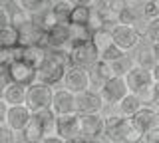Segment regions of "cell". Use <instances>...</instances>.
I'll return each instance as SVG.
<instances>
[{"instance_id": "obj_1", "label": "cell", "mask_w": 159, "mask_h": 143, "mask_svg": "<svg viewBox=\"0 0 159 143\" xmlns=\"http://www.w3.org/2000/svg\"><path fill=\"white\" fill-rule=\"evenodd\" d=\"M70 66L68 52L64 50H46V58L36 70V82L46 83V86H56L62 82L64 72Z\"/></svg>"}, {"instance_id": "obj_2", "label": "cell", "mask_w": 159, "mask_h": 143, "mask_svg": "<svg viewBox=\"0 0 159 143\" xmlns=\"http://www.w3.org/2000/svg\"><path fill=\"white\" fill-rule=\"evenodd\" d=\"M103 139L107 143H137L141 135L131 127L127 117L116 111L103 117Z\"/></svg>"}, {"instance_id": "obj_3", "label": "cell", "mask_w": 159, "mask_h": 143, "mask_svg": "<svg viewBox=\"0 0 159 143\" xmlns=\"http://www.w3.org/2000/svg\"><path fill=\"white\" fill-rule=\"evenodd\" d=\"M52 92L54 87L46 86V83H40V82L30 83L26 92H24L22 105H26V109L30 113H38L40 109H46V107L52 105Z\"/></svg>"}, {"instance_id": "obj_4", "label": "cell", "mask_w": 159, "mask_h": 143, "mask_svg": "<svg viewBox=\"0 0 159 143\" xmlns=\"http://www.w3.org/2000/svg\"><path fill=\"white\" fill-rule=\"evenodd\" d=\"M127 119H129L133 129H135L139 135H143V133L159 127V111H157L155 105H141L131 117H127Z\"/></svg>"}, {"instance_id": "obj_5", "label": "cell", "mask_w": 159, "mask_h": 143, "mask_svg": "<svg viewBox=\"0 0 159 143\" xmlns=\"http://www.w3.org/2000/svg\"><path fill=\"white\" fill-rule=\"evenodd\" d=\"M78 131L82 141H93L103 137V115L102 113L78 115Z\"/></svg>"}, {"instance_id": "obj_6", "label": "cell", "mask_w": 159, "mask_h": 143, "mask_svg": "<svg viewBox=\"0 0 159 143\" xmlns=\"http://www.w3.org/2000/svg\"><path fill=\"white\" fill-rule=\"evenodd\" d=\"M106 103L102 101L99 93L96 90H84L74 93V111L78 115H88V113H102Z\"/></svg>"}, {"instance_id": "obj_7", "label": "cell", "mask_w": 159, "mask_h": 143, "mask_svg": "<svg viewBox=\"0 0 159 143\" xmlns=\"http://www.w3.org/2000/svg\"><path fill=\"white\" fill-rule=\"evenodd\" d=\"M98 60L99 58H98V52H96V48H93L92 40L76 44V46H72L68 50V62L72 64V66H80V68H86L88 70V68Z\"/></svg>"}, {"instance_id": "obj_8", "label": "cell", "mask_w": 159, "mask_h": 143, "mask_svg": "<svg viewBox=\"0 0 159 143\" xmlns=\"http://www.w3.org/2000/svg\"><path fill=\"white\" fill-rule=\"evenodd\" d=\"M6 72L10 76V82L22 87H28L30 83L36 82V68H32L24 60H10L6 64Z\"/></svg>"}, {"instance_id": "obj_9", "label": "cell", "mask_w": 159, "mask_h": 143, "mask_svg": "<svg viewBox=\"0 0 159 143\" xmlns=\"http://www.w3.org/2000/svg\"><path fill=\"white\" fill-rule=\"evenodd\" d=\"M64 90L72 92V93H78V92H84V90H89V78H88V70L86 68H80V66H70L66 68L64 72Z\"/></svg>"}, {"instance_id": "obj_10", "label": "cell", "mask_w": 159, "mask_h": 143, "mask_svg": "<svg viewBox=\"0 0 159 143\" xmlns=\"http://www.w3.org/2000/svg\"><path fill=\"white\" fill-rule=\"evenodd\" d=\"M98 93H99V97H102L103 103H107V105H116V103L127 93L125 80H123V78H119V76L109 78L107 82L102 83V87L98 90Z\"/></svg>"}, {"instance_id": "obj_11", "label": "cell", "mask_w": 159, "mask_h": 143, "mask_svg": "<svg viewBox=\"0 0 159 143\" xmlns=\"http://www.w3.org/2000/svg\"><path fill=\"white\" fill-rule=\"evenodd\" d=\"M109 34H111V44L117 46L119 50H123L125 54L139 44V36L135 34L133 26H127V24H116L109 30Z\"/></svg>"}, {"instance_id": "obj_12", "label": "cell", "mask_w": 159, "mask_h": 143, "mask_svg": "<svg viewBox=\"0 0 159 143\" xmlns=\"http://www.w3.org/2000/svg\"><path fill=\"white\" fill-rule=\"evenodd\" d=\"M56 135L64 141L80 139L78 131V113H66V115H56Z\"/></svg>"}, {"instance_id": "obj_13", "label": "cell", "mask_w": 159, "mask_h": 143, "mask_svg": "<svg viewBox=\"0 0 159 143\" xmlns=\"http://www.w3.org/2000/svg\"><path fill=\"white\" fill-rule=\"evenodd\" d=\"M30 117H32V113L26 109V105H8L6 109V115H4V123L12 129L14 133H20L26 127V123L30 121Z\"/></svg>"}, {"instance_id": "obj_14", "label": "cell", "mask_w": 159, "mask_h": 143, "mask_svg": "<svg viewBox=\"0 0 159 143\" xmlns=\"http://www.w3.org/2000/svg\"><path fill=\"white\" fill-rule=\"evenodd\" d=\"M88 78H89V90L98 92L103 82H107L109 78H113V74H111V68H109L107 62L98 60L88 68Z\"/></svg>"}, {"instance_id": "obj_15", "label": "cell", "mask_w": 159, "mask_h": 143, "mask_svg": "<svg viewBox=\"0 0 159 143\" xmlns=\"http://www.w3.org/2000/svg\"><path fill=\"white\" fill-rule=\"evenodd\" d=\"M56 115H66V113H76L74 111V93L68 90H54L52 92V105H50Z\"/></svg>"}, {"instance_id": "obj_16", "label": "cell", "mask_w": 159, "mask_h": 143, "mask_svg": "<svg viewBox=\"0 0 159 143\" xmlns=\"http://www.w3.org/2000/svg\"><path fill=\"white\" fill-rule=\"evenodd\" d=\"M157 54H159V48L157 46H147V44H143V48H139L135 58H133V66L141 68V70H147L151 72L153 68L157 66Z\"/></svg>"}, {"instance_id": "obj_17", "label": "cell", "mask_w": 159, "mask_h": 143, "mask_svg": "<svg viewBox=\"0 0 159 143\" xmlns=\"http://www.w3.org/2000/svg\"><path fill=\"white\" fill-rule=\"evenodd\" d=\"M141 105H143V101L139 100L135 93H129V92H127L125 96H123L121 100L116 103V109H117L119 115H123V117H131Z\"/></svg>"}, {"instance_id": "obj_18", "label": "cell", "mask_w": 159, "mask_h": 143, "mask_svg": "<svg viewBox=\"0 0 159 143\" xmlns=\"http://www.w3.org/2000/svg\"><path fill=\"white\" fill-rule=\"evenodd\" d=\"M32 115L36 117L38 125L42 127L44 137H46V135H56V113L50 109V107H46V109H40L38 113H32Z\"/></svg>"}, {"instance_id": "obj_19", "label": "cell", "mask_w": 159, "mask_h": 143, "mask_svg": "<svg viewBox=\"0 0 159 143\" xmlns=\"http://www.w3.org/2000/svg\"><path fill=\"white\" fill-rule=\"evenodd\" d=\"M24 92H26V87L18 86V83H8L0 92V100L6 105H20V103H24Z\"/></svg>"}, {"instance_id": "obj_20", "label": "cell", "mask_w": 159, "mask_h": 143, "mask_svg": "<svg viewBox=\"0 0 159 143\" xmlns=\"http://www.w3.org/2000/svg\"><path fill=\"white\" fill-rule=\"evenodd\" d=\"M46 58V48L42 46H22V52H20V60H24L26 64H30L32 68H36L42 64V60Z\"/></svg>"}, {"instance_id": "obj_21", "label": "cell", "mask_w": 159, "mask_h": 143, "mask_svg": "<svg viewBox=\"0 0 159 143\" xmlns=\"http://www.w3.org/2000/svg\"><path fill=\"white\" fill-rule=\"evenodd\" d=\"M30 20L36 24V26H38L42 32H48L50 28L54 26V24H58L56 16H54V12L50 10L48 6H46V8H42V10L36 12V14H30Z\"/></svg>"}, {"instance_id": "obj_22", "label": "cell", "mask_w": 159, "mask_h": 143, "mask_svg": "<svg viewBox=\"0 0 159 143\" xmlns=\"http://www.w3.org/2000/svg\"><path fill=\"white\" fill-rule=\"evenodd\" d=\"M92 18V6H72L68 16V24L72 26H88Z\"/></svg>"}, {"instance_id": "obj_23", "label": "cell", "mask_w": 159, "mask_h": 143, "mask_svg": "<svg viewBox=\"0 0 159 143\" xmlns=\"http://www.w3.org/2000/svg\"><path fill=\"white\" fill-rule=\"evenodd\" d=\"M20 135H22L24 143H40V141H42L44 133H42V127L38 125V121H36L34 115L30 117V121L26 123V127L20 131Z\"/></svg>"}, {"instance_id": "obj_24", "label": "cell", "mask_w": 159, "mask_h": 143, "mask_svg": "<svg viewBox=\"0 0 159 143\" xmlns=\"http://www.w3.org/2000/svg\"><path fill=\"white\" fill-rule=\"evenodd\" d=\"M92 44L98 52V58H99V54L106 50V48L111 46V34H109V30H106V28L92 30Z\"/></svg>"}, {"instance_id": "obj_25", "label": "cell", "mask_w": 159, "mask_h": 143, "mask_svg": "<svg viewBox=\"0 0 159 143\" xmlns=\"http://www.w3.org/2000/svg\"><path fill=\"white\" fill-rule=\"evenodd\" d=\"M18 46V30L8 24V26L0 28V48L4 50H14Z\"/></svg>"}, {"instance_id": "obj_26", "label": "cell", "mask_w": 159, "mask_h": 143, "mask_svg": "<svg viewBox=\"0 0 159 143\" xmlns=\"http://www.w3.org/2000/svg\"><path fill=\"white\" fill-rule=\"evenodd\" d=\"M139 18L145 22H151V20H159V4L155 0H145L143 4H139Z\"/></svg>"}, {"instance_id": "obj_27", "label": "cell", "mask_w": 159, "mask_h": 143, "mask_svg": "<svg viewBox=\"0 0 159 143\" xmlns=\"http://www.w3.org/2000/svg\"><path fill=\"white\" fill-rule=\"evenodd\" d=\"M141 42L147 46H157L159 44V20H151L145 24V34H143Z\"/></svg>"}, {"instance_id": "obj_28", "label": "cell", "mask_w": 159, "mask_h": 143, "mask_svg": "<svg viewBox=\"0 0 159 143\" xmlns=\"http://www.w3.org/2000/svg\"><path fill=\"white\" fill-rule=\"evenodd\" d=\"M50 10L54 12V16H56L58 24H68V16H70V10H72V4L66 2V0H62V2L50 6Z\"/></svg>"}, {"instance_id": "obj_29", "label": "cell", "mask_w": 159, "mask_h": 143, "mask_svg": "<svg viewBox=\"0 0 159 143\" xmlns=\"http://www.w3.org/2000/svg\"><path fill=\"white\" fill-rule=\"evenodd\" d=\"M131 66H133V64H131V60H127V56H123V58H119V60H116V62L109 64L111 74H113V76H119V78L125 76V72H127Z\"/></svg>"}, {"instance_id": "obj_30", "label": "cell", "mask_w": 159, "mask_h": 143, "mask_svg": "<svg viewBox=\"0 0 159 143\" xmlns=\"http://www.w3.org/2000/svg\"><path fill=\"white\" fill-rule=\"evenodd\" d=\"M125 56V52L123 50H119L117 46H109V48H106L102 54H99V60H103V62H107V64H111V62H116V60H119V58H123Z\"/></svg>"}, {"instance_id": "obj_31", "label": "cell", "mask_w": 159, "mask_h": 143, "mask_svg": "<svg viewBox=\"0 0 159 143\" xmlns=\"http://www.w3.org/2000/svg\"><path fill=\"white\" fill-rule=\"evenodd\" d=\"M18 6H20V10H24L26 14H36L42 8H46L42 0H18Z\"/></svg>"}, {"instance_id": "obj_32", "label": "cell", "mask_w": 159, "mask_h": 143, "mask_svg": "<svg viewBox=\"0 0 159 143\" xmlns=\"http://www.w3.org/2000/svg\"><path fill=\"white\" fill-rule=\"evenodd\" d=\"M139 18V14L135 8H131V6H127L125 10H121L117 14V24H127V26H133V22H135Z\"/></svg>"}, {"instance_id": "obj_33", "label": "cell", "mask_w": 159, "mask_h": 143, "mask_svg": "<svg viewBox=\"0 0 159 143\" xmlns=\"http://www.w3.org/2000/svg\"><path fill=\"white\" fill-rule=\"evenodd\" d=\"M0 143H16V133H14L6 123H0Z\"/></svg>"}, {"instance_id": "obj_34", "label": "cell", "mask_w": 159, "mask_h": 143, "mask_svg": "<svg viewBox=\"0 0 159 143\" xmlns=\"http://www.w3.org/2000/svg\"><path fill=\"white\" fill-rule=\"evenodd\" d=\"M143 143H159V127L157 129H151L147 133H143Z\"/></svg>"}, {"instance_id": "obj_35", "label": "cell", "mask_w": 159, "mask_h": 143, "mask_svg": "<svg viewBox=\"0 0 159 143\" xmlns=\"http://www.w3.org/2000/svg\"><path fill=\"white\" fill-rule=\"evenodd\" d=\"M8 83H12V82H10V76L6 72V66H4V68H0V92H2Z\"/></svg>"}, {"instance_id": "obj_36", "label": "cell", "mask_w": 159, "mask_h": 143, "mask_svg": "<svg viewBox=\"0 0 159 143\" xmlns=\"http://www.w3.org/2000/svg\"><path fill=\"white\" fill-rule=\"evenodd\" d=\"M10 24V14L4 10L2 6H0V28H4V26H8Z\"/></svg>"}, {"instance_id": "obj_37", "label": "cell", "mask_w": 159, "mask_h": 143, "mask_svg": "<svg viewBox=\"0 0 159 143\" xmlns=\"http://www.w3.org/2000/svg\"><path fill=\"white\" fill-rule=\"evenodd\" d=\"M8 62H10V50H4V48H0V68H4Z\"/></svg>"}, {"instance_id": "obj_38", "label": "cell", "mask_w": 159, "mask_h": 143, "mask_svg": "<svg viewBox=\"0 0 159 143\" xmlns=\"http://www.w3.org/2000/svg\"><path fill=\"white\" fill-rule=\"evenodd\" d=\"M66 2H70L72 6H92L93 0H66Z\"/></svg>"}, {"instance_id": "obj_39", "label": "cell", "mask_w": 159, "mask_h": 143, "mask_svg": "<svg viewBox=\"0 0 159 143\" xmlns=\"http://www.w3.org/2000/svg\"><path fill=\"white\" fill-rule=\"evenodd\" d=\"M40 143H64V139H60L58 135H46V137H42Z\"/></svg>"}, {"instance_id": "obj_40", "label": "cell", "mask_w": 159, "mask_h": 143, "mask_svg": "<svg viewBox=\"0 0 159 143\" xmlns=\"http://www.w3.org/2000/svg\"><path fill=\"white\" fill-rule=\"evenodd\" d=\"M6 109H8V105L4 103L2 100H0V123L4 121V115H6Z\"/></svg>"}, {"instance_id": "obj_41", "label": "cell", "mask_w": 159, "mask_h": 143, "mask_svg": "<svg viewBox=\"0 0 159 143\" xmlns=\"http://www.w3.org/2000/svg\"><path fill=\"white\" fill-rule=\"evenodd\" d=\"M42 2H44V6H54V4H58V2H62V0H42Z\"/></svg>"}, {"instance_id": "obj_42", "label": "cell", "mask_w": 159, "mask_h": 143, "mask_svg": "<svg viewBox=\"0 0 159 143\" xmlns=\"http://www.w3.org/2000/svg\"><path fill=\"white\" fill-rule=\"evenodd\" d=\"M64 143H80V139H70V141H64Z\"/></svg>"}, {"instance_id": "obj_43", "label": "cell", "mask_w": 159, "mask_h": 143, "mask_svg": "<svg viewBox=\"0 0 159 143\" xmlns=\"http://www.w3.org/2000/svg\"><path fill=\"white\" fill-rule=\"evenodd\" d=\"M80 143H84V141H82V139H80Z\"/></svg>"}, {"instance_id": "obj_44", "label": "cell", "mask_w": 159, "mask_h": 143, "mask_svg": "<svg viewBox=\"0 0 159 143\" xmlns=\"http://www.w3.org/2000/svg\"><path fill=\"white\" fill-rule=\"evenodd\" d=\"M93 2H96V0H93Z\"/></svg>"}]
</instances>
